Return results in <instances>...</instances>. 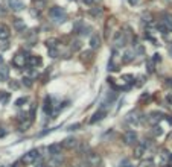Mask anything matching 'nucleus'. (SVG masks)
I'll return each instance as SVG.
<instances>
[{
  "label": "nucleus",
  "mask_w": 172,
  "mask_h": 167,
  "mask_svg": "<svg viewBox=\"0 0 172 167\" xmlns=\"http://www.w3.org/2000/svg\"><path fill=\"white\" fill-rule=\"evenodd\" d=\"M151 59H152V62H154V64H157V62H160V61H161V55H160V53H154Z\"/></svg>",
  "instance_id": "nucleus-26"
},
{
  "label": "nucleus",
  "mask_w": 172,
  "mask_h": 167,
  "mask_svg": "<svg viewBox=\"0 0 172 167\" xmlns=\"http://www.w3.org/2000/svg\"><path fill=\"white\" fill-rule=\"evenodd\" d=\"M145 150H146V146L142 143V144H136V147H134V156L136 158H142V155L145 153Z\"/></svg>",
  "instance_id": "nucleus-15"
},
{
  "label": "nucleus",
  "mask_w": 172,
  "mask_h": 167,
  "mask_svg": "<svg viewBox=\"0 0 172 167\" xmlns=\"http://www.w3.org/2000/svg\"><path fill=\"white\" fill-rule=\"evenodd\" d=\"M49 56L50 58H57L58 56V50L55 47H49Z\"/></svg>",
  "instance_id": "nucleus-25"
},
{
  "label": "nucleus",
  "mask_w": 172,
  "mask_h": 167,
  "mask_svg": "<svg viewBox=\"0 0 172 167\" xmlns=\"http://www.w3.org/2000/svg\"><path fill=\"white\" fill-rule=\"evenodd\" d=\"M78 128H81V125H79V123H75V125H70V126L67 128V131H76Z\"/></svg>",
  "instance_id": "nucleus-30"
},
{
  "label": "nucleus",
  "mask_w": 172,
  "mask_h": 167,
  "mask_svg": "<svg viewBox=\"0 0 172 167\" xmlns=\"http://www.w3.org/2000/svg\"><path fill=\"white\" fill-rule=\"evenodd\" d=\"M63 164V158L58 155V156H52L49 159V167H61Z\"/></svg>",
  "instance_id": "nucleus-16"
},
{
  "label": "nucleus",
  "mask_w": 172,
  "mask_h": 167,
  "mask_svg": "<svg viewBox=\"0 0 172 167\" xmlns=\"http://www.w3.org/2000/svg\"><path fill=\"white\" fill-rule=\"evenodd\" d=\"M134 56H136L134 50H126V52L123 53V58H122V61H123V62H131V61L134 59Z\"/></svg>",
  "instance_id": "nucleus-19"
},
{
  "label": "nucleus",
  "mask_w": 172,
  "mask_h": 167,
  "mask_svg": "<svg viewBox=\"0 0 172 167\" xmlns=\"http://www.w3.org/2000/svg\"><path fill=\"white\" fill-rule=\"evenodd\" d=\"M41 62H43V59H41L40 56H35V55L28 56V65H29V67H37V65H41Z\"/></svg>",
  "instance_id": "nucleus-13"
},
{
  "label": "nucleus",
  "mask_w": 172,
  "mask_h": 167,
  "mask_svg": "<svg viewBox=\"0 0 172 167\" xmlns=\"http://www.w3.org/2000/svg\"><path fill=\"white\" fill-rule=\"evenodd\" d=\"M8 3H9V8L15 12H20V11L25 9V3L22 0H8Z\"/></svg>",
  "instance_id": "nucleus-8"
},
{
  "label": "nucleus",
  "mask_w": 172,
  "mask_h": 167,
  "mask_svg": "<svg viewBox=\"0 0 172 167\" xmlns=\"http://www.w3.org/2000/svg\"><path fill=\"white\" fill-rule=\"evenodd\" d=\"M12 64H14L15 67L22 68V67H25V64H28V56H25L23 53H17V55L14 56V59H12Z\"/></svg>",
  "instance_id": "nucleus-5"
},
{
  "label": "nucleus",
  "mask_w": 172,
  "mask_h": 167,
  "mask_svg": "<svg viewBox=\"0 0 172 167\" xmlns=\"http://www.w3.org/2000/svg\"><path fill=\"white\" fill-rule=\"evenodd\" d=\"M26 102H28V97H20V99L15 100V105H17V106H22V105L26 103Z\"/></svg>",
  "instance_id": "nucleus-27"
},
{
  "label": "nucleus",
  "mask_w": 172,
  "mask_h": 167,
  "mask_svg": "<svg viewBox=\"0 0 172 167\" xmlns=\"http://www.w3.org/2000/svg\"><path fill=\"white\" fill-rule=\"evenodd\" d=\"M9 100V93H6V91H0V102L2 103H6Z\"/></svg>",
  "instance_id": "nucleus-22"
},
{
  "label": "nucleus",
  "mask_w": 172,
  "mask_h": 167,
  "mask_svg": "<svg viewBox=\"0 0 172 167\" xmlns=\"http://www.w3.org/2000/svg\"><path fill=\"white\" fill-rule=\"evenodd\" d=\"M101 46V38L98 37V35H93L91 38H90V47L91 49H98Z\"/></svg>",
  "instance_id": "nucleus-20"
},
{
  "label": "nucleus",
  "mask_w": 172,
  "mask_h": 167,
  "mask_svg": "<svg viewBox=\"0 0 172 167\" xmlns=\"http://www.w3.org/2000/svg\"><path fill=\"white\" fill-rule=\"evenodd\" d=\"M9 29L5 25H0V40H8L9 38Z\"/></svg>",
  "instance_id": "nucleus-17"
},
{
  "label": "nucleus",
  "mask_w": 172,
  "mask_h": 167,
  "mask_svg": "<svg viewBox=\"0 0 172 167\" xmlns=\"http://www.w3.org/2000/svg\"><path fill=\"white\" fill-rule=\"evenodd\" d=\"M95 2V0H84V3H87V5H91Z\"/></svg>",
  "instance_id": "nucleus-39"
},
{
  "label": "nucleus",
  "mask_w": 172,
  "mask_h": 167,
  "mask_svg": "<svg viewBox=\"0 0 172 167\" xmlns=\"http://www.w3.org/2000/svg\"><path fill=\"white\" fill-rule=\"evenodd\" d=\"M78 146V140L73 138V137H67L64 141H63V147L64 149H75Z\"/></svg>",
  "instance_id": "nucleus-9"
},
{
  "label": "nucleus",
  "mask_w": 172,
  "mask_h": 167,
  "mask_svg": "<svg viewBox=\"0 0 172 167\" xmlns=\"http://www.w3.org/2000/svg\"><path fill=\"white\" fill-rule=\"evenodd\" d=\"M23 84H25L26 87H32V79H31L29 76H26V78L23 79Z\"/></svg>",
  "instance_id": "nucleus-28"
},
{
  "label": "nucleus",
  "mask_w": 172,
  "mask_h": 167,
  "mask_svg": "<svg viewBox=\"0 0 172 167\" xmlns=\"http://www.w3.org/2000/svg\"><path fill=\"white\" fill-rule=\"evenodd\" d=\"M90 31H91V29H90L88 26H85V25H84V28L79 31V34H81L82 37H85V35H90Z\"/></svg>",
  "instance_id": "nucleus-24"
},
{
  "label": "nucleus",
  "mask_w": 172,
  "mask_h": 167,
  "mask_svg": "<svg viewBox=\"0 0 172 167\" xmlns=\"http://www.w3.org/2000/svg\"><path fill=\"white\" fill-rule=\"evenodd\" d=\"M47 152L50 153V156H58V155L61 153V144H58V143L50 144V146L47 147Z\"/></svg>",
  "instance_id": "nucleus-12"
},
{
  "label": "nucleus",
  "mask_w": 172,
  "mask_h": 167,
  "mask_svg": "<svg viewBox=\"0 0 172 167\" xmlns=\"http://www.w3.org/2000/svg\"><path fill=\"white\" fill-rule=\"evenodd\" d=\"M128 2H129L131 5H136V3H137V0H128Z\"/></svg>",
  "instance_id": "nucleus-41"
},
{
  "label": "nucleus",
  "mask_w": 172,
  "mask_h": 167,
  "mask_svg": "<svg viewBox=\"0 0 172 167\" xmlns=\"http://www.w3.org/2000/svg\"><path fill=\"white\" fill-rule=\"evenodd\" d=\"M49 15H50V17H52V20H55L57 23H64V22H66V18H67L66 11H64L63 8H60V6H53V8H50Z\"/></svg>",
  "instance_id": "nucleus-1"
},
{
  "label": "nucleus",
  "mask_w": 172,
  "mask_h": 167,
  "mask_svg": "<svg viewBox=\"0 0 172 167\" xmlns=\"http://www.w3.org/2000/svg\"><path fill=\"white\" fill-rule=\"evenodd\" d=\"M123 141H125V144H128V146H134V144L137 143V134H136L134 131H126V132L123 134Z\"/></svg>",
  "instance_id": "nucleus-3"
},
{
  "label": "nucleus",
  "mask_w": 172,
  "mask_h": 167,
  "mask_svg": "<svg viewBox=\"0 0 172 167\" xmlns=\"http://www.w3.org/2000/svg\"><path fill=\"white\" fill-rule=\"evenodd\" d=\"M102 9H91V15H101Z\"/></svg>",
  "instance_id": "nucleus-34"
},
{
  "label": "nucleus",
  "mask_w": 172,
  "mask_h": 167,
  "mask_svg": "<svg viewBox=\"0 0 172 167\" xmlns=\"http://www.w3.org/2000/svg\"><path fill=\"white\" fill-rule=\"evenodd\" d=\"M163 119V114L161 112H157V111H154V112H151L149 114V117H148V122L151 123V125H157L160 120Z\"/></svg>",
  "instance_id": "nucleus-11"
},
{
  "label": "nucleus",
  "mask_w": 172,
  "mask_h": 167,
  "mask_svg": "<svg viewBox=\"0 0 172 167\" xmlns=\"http://www.w3.org/2000/svg\"><path fill=\"white\" fill-rule=\"evenodd\" d=\"M90 55H91V52H84V53H82L84 59H85V58H90Z\"/></svg>",
  "instance_id": "nucleus-37"
},
{
  "label": "nucleus",
  "mask_w": 172,
  "mask_h": 167,
  "mask_svg": "<svg viewBox=\"0 0 172 167\" xmlns=\"http://www.w3.org/2000/svg\"><path fill=\"white\" fill-rule=\"evenodd\" d=\"M38 156H40L38 150H37V149H32V150H29L28 153H25V156H23V162H25V164H32V162H37Z\"/></svg>",
  "instance_id": "nucleus-2"
},
{
  "label": "nucleus",
  "mask_w": 172,
  "mask_h": 167,
  "mask_svg": "<svg viewBox=\"0 0 172 167\" xmlns=\"http://www.w3.org/2000/svg\"><path fill=\"white\" fill-rule=\"evenodd\" d=\"M19 82H15V81H11L9 82V88H12V90H19Z\"/></svg>",
  "instance_id": "nucleus-29"
},
{
  "label": "nucleus",
  "mask_w": 172,
  "mask_h": 167,
  "mask_svg": "<svg viewBox=\"0 0 172 167\" xmlns=\"http://www.w3.org/2000/svg\"><path fill=\"white\" fill-rule=\"evenodd\" d=\"M161 23L167 28L169 32H172V14H163V17H161Z\"/></svg>",
  "instance_id": "nucleus-14"
},
{
  "label": "nucleus",
  "mask_w": 172,
  "mask_h": 167,
  "mask_svg": "<svg viewBox=\"0 0 172 167\" xmlns=\"http://www.w3.org/2000/svg\"><path fill=\"white\" fill-rule=\"evenodd\" d=\"M14 28H15L19 32H25V31H26V25H25V22L20 20V18H15V20H14Z\"/></svg>",
  "instance_id": "nucleus-18"
},
{
  "label": "nucleus",
  "mask_w": 172,
  "mask_h": 167,
  "mask_svg": "<svg viewBox=\"0 0 172 167\" xmlns=\"http://www.w3.org/2000/svg\"><path fill=\"white\" fill-rule=\"evenodd\" d=\"M3 64V58H2V55H0V65Z\"/></svg>",
  "instance_id": "nucleus-43"
},
{
  "label": "nucleus",
  "mask_w": 172,
  "mask_h": 167,
  "mask_svg": "<svg viewBox=\"0 0 172 167\" xmlns=\"http://www.w3.org/2000/svg\"><path fill=\"white\" fill-rule=\"evenodd\" d=\"M43 109H44V112H46V114H49V112L52 111V105H50V99H49V97H46V100H44V106H43Z\"/></svg>",
  "instance_id": "nucleus-21"
},
{
  "label": "nucleus",
  "mask_w": 172,
  "mask_h": 167,
  "mask_svg": "<svg viewBox=\"0 0 172 167\" xmlns=\"http://www.w3.org/2000/svg\"><path fill=\"white\" fill-rule=\"evenodd\" d=\"M113 44H114L116 49H117V47H123V46L126 44V37H125V34H123V32H116L114 40H113Z\"/></svg>",
  "instance_id": "nucleus-4"
},
{
  "label": "nucleus",
  "mask_w": 172,
  "mask_h": 167,
  "mask_svg": "<svg viewBox=\"0 0 172 167\" xmlns=\"http://www.w3.org/2000/svg\"><path fill=\"white\" fill-rule=\"evenodd\" d=\"M105 115H107V109H105V106H102V108H99V109L93 114V117L90 119V123L101 122V120H104V119H105Z\"/></svg>",
  "instance_id": "nucleus-6"
},
{
  "label": "nucleus",
  "mask_w": 172,
  "mask_h": 167,
  "mask_svg": "<svg viewBox=\"0 0 172 167\" xmlns=\"http://www.w3.org/2000/svg\"><path fill=\"white\" fill-rule=\"evenodd\" d=\"M169 55L172 56V43H170V46H169Z\"/></svg>",
  "instance_id": "nucleus-42"
},
{
  "label": "nucleus",
  "mask_w": 172,
  "mask_h": 167,
  "mask_svg": "<svg viewBox=\"0 0 172 167\" xmlns=\"http://www.w3.org/2000/svg\"><path fill=\"white\" fill-rule=\"evenodd\" d=\"M125 122L128 123V125H131V126H134V125H139V122H140V119L137 117V112H129L126 117H125Z\"/></svg>",
  "instance_id": "nucleus-10"
},
{
  "label": "nucleus",
  "mask_w": 172,
  "mask_h": 167,
  "mask_svg": "<svg viewBox=\"0 0 172 167\" xmlns=\"http://www.w3.org/2000/svg\"><path fill=\"white\" fill-rule=\"evenodd\" d=\"M87 164H88L90 167H98V165L101 164V156H99L98 153H88V156H87Z\"/></svg>",
  "instance_id": "nucleus-7"
},
{
  "label": "nucleus",
  "mask_w": 172,
  "mask_h": 167,
  "mask_svg": "<svg viewBox=\"0 0 172 167\" xmlns=\"http://www.w3.org/2000/svg\"><path fill=\"white\" fill-rule=\"evenodd\" d=\"M164 87H166V88H172V79H167V81L164 82Z\"/></svg>",
  "instance_id": "nucleus-35"
},
{
  "label": "nucleus",
  "mask_w": 172,
  "mask_h": 167,
  "mask_svg": "<svg viewBox=\"0 0 172 167\" xmlns=\"http://www.w3.org/2000/svg\"><path fill=\"white\" fill-rule=\"evenodd\" d=\"M161 158H163V161H167L170 156H169V153H167L166 150H163V152H161Z\"/></svg>",
  "instance_id": "nucleus-32"
},
{
  "label": "nucleus",
  "mask_w": 172,
  "mask_h": 167,
  "mask_svg": "<svg viewBox=\"0 0 172 167\" xmlns=\"http://www.w3.org/2000/svg\"><path fill=\"white\" fill-rule=\"evenodd\" d=\"M5 134H6V132H5V131H3V129H2V128H0V137H3V135H5Z\"/></svg>",
  "instance_id": "nucleus-40"
},
{
  "label": "nucleus",
  "mask_w": 172,
  "mask_h": 167,
  "mask_svg": "<svg viewBox=\"0 0 172 167\" xmlns=\"http://www.w3.org/2000/svg\"><path fill=\"white\" fill-rule=\"evenodd\" d=\"M148 72H154V62H152V59L148 61Z\"/></svg>",
  "instance_id": "nucleus-31"
},
{
  "label": "nucleus",
  "mask_w": 172,
  "mask_h": 167,
  "mask_svg": "<svg viewBox=\"0 0 172 167\" xmlns=\"http://www.w3.org/2000/svg\"><path fill=\"white\" fill-rule=\"evenodd\" d=\"M157 29H158V31H160V32H161L163 35H166V34L169 32V31H167V28H166V26H164V25H163L161 22H160V23L157 25Z\"/></svg>",
  "instance_id": "nucleus-23"
},
{
  "label": "nucleus",
  "mask_w": 172,
  "mask_h": 167,
  "mask_svg": "<svg viewBox=\"0 0 172 167\" xmlns=\"http://www.w3.org/2000/svg\"><path fill=\"white\" fill-rule=\"evenodd\" d=\"M154 129H155V131H154V132H155V134H157V135H161V128H158V126H155V128H154Z\"/></svg>",
  "instance_id": "nucleus-36"
},
{
  "label": "nucleus",
  "mask_w": 172,
  "mask_h": 167,
  "mask_svg": "<svg viewBox=\"0 0 172 167\" xmlns=\"http://www.w3.org/2000/svg\"><path fill=\"white\" fill-rule=\"evenodd\" d=\"M35 167H44V164L40 161V162H35Z\"/></svg>",
  "instance_id": "nucleus-38"
},
{
  "label": "nucleus",
  "mask_w": 172,
  "mask_h": 167,
  "mask_svg": "<svg viewBox=\"0 0 172 167\" xmlns=\"http://www.w3.org/2000/svg\"><path fill=\"white\" fill-rule=\"evenodd\" d=\"M122 78H123L126 82H132V76H131V75H123Z\"/></svg>",
  "instance_id": "nucleus-33"
}]
</instances>
